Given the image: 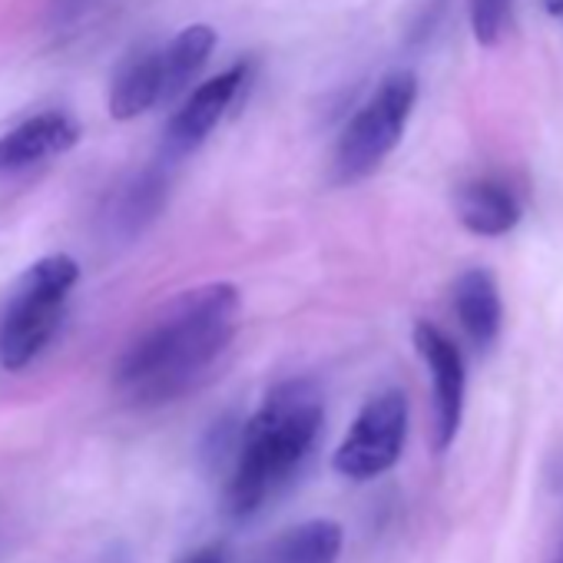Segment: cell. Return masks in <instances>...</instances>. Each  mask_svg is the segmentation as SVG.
<instances>
[{
	"label": "cell",
	"mask_w": 563,
	"mask_h": 563,
	"mask_svg": "<svg viewBox=\"0 0 563 563\" xmlns=\"http://www.w3.org/2000/svg\"><path fill=\"white\" fill-rule=\"evenodd\" d=\"M239 289L212 282L183 292L120 355L113 385L136 408H156L192 391L225 355L239 329Z\"/></svg>",
	"instance_id": "6da1fadb"
},
{
	"label": "cell",
	"mask_w": 563,
	"mask_h": 563,
	"mask_svg": "<svg viewBox=\"0 0 563 563\" xmlns=\"http://www.w3.org/2000/svg\"><path fill=\"white\" fill-rule=\"evenodd\" d=\"M325 421L322 395L312 382L275 385L239 434L235 464L225 484V510L239 520L258 514L309 461Z\"/></svg>",
	"instance_id": "7a4b0ae2"
},
{
	"label": "cell",
	"mask_w": 563,
	"mask_h": 563,
	"mask_svg": "<svg viewBox=\"0 0 563 563\" xmlns=\"http://www.w3.org/2000/svg\"><path fill=\"white\" fill-rule=\"evenodd\" d=\"M77 278L80 268L70 255H47L24 272L4 325H0V365L8 372L27 368L51 345Z\"/></svg>",
	"instance_id": "3957f363"
},
{
	"label": "cell",
	"mask_w": 563,
	"mask_h": 563,
	"mask_svg": "<svg viewBox=\"0 0 563 563\" xmlns=\"http://www.w3.org/2000/svg\"><path fill=\"white\" fill-rule=\"evenodd\" d=\"M418 103V77L411 70L388 74L375 93L358 107L335 146V176L339 183H358L372 176L391 150L401 143L411 110Z\"/></svg>",
	"instance_id": "277c9868"
},
{
	"label": "cell",
	"mask_w": 563,
	"mask_h": 563,
	"mask_svg": "<svg viewBox=\"0 0 563 563\" xmlns=\"http://www.w3.org/2000/svg\"><path fill=\"white\" fill-rule=\"evenodd\" d=\"M408 438V398L388 388L365 401L355 424L335 448L332 467L349 481H375L391 471Z\"/></svg>",
	"instance_id": "5b68a950"
},
{
	"label": "cell",
	"mask_w": 563,
	"mask_h": 563,
	"mask_svg": "<svg viewBox=\"0 0 563 563\" xmlns=\"http://www.w3.org/2000/svg\"><path fill=\"white\" fill-rule=\"evenodd\" d=\"M415 349L428 365L434 385V444L438 451H448L464 418V391H467L464 358L461 349L431 322L415 325Z\"/></svg>",
	"instance_id": "8992f818"
},
{
	"label": "cell",
	"mask_w": 563,
	"mask_h": 563,
	"mask_svg": "<svg viewBox=\"0 0 563 563\" xmlns=\"http://www.w3.org/2000/svg\"><path fill=\"white\" fill-rule=\"evenodd\" d=\"M245 74H249V67L235 64L225 74H219V77H212V80H206V84H199L192 90V97L169 120V130H166V153L169 156L192 153L216 130V123L222 120V113L229 110V103L242 90Z\"/></svg>",
	"instance_id": "52a82bcc"
},
{
	"label": "cell",
	"mask_w": 563,
	"mask_h": 563,
	"mask_svg": "<svg viewBox=\"0 0 563 563\" xmlns=\"http://www.w3.org/2000/svg\"><path fill=\"white\" fill-rule=\"evenodd\" d=\"M80 140V123L67 113H44L8 136H0V173L27 169L34 163H44L51 156H60Z\"/></svg>",
	"instance_id": "ba28073f"
},
{
	"label": "cell",
	"mask_w": 563,
	"mask_h": 563,
	"mask_svg": "<svg viewBox=\"0 0 563 563\" xmlns=\"http://www.w3.org/2000/svg\"><path fill=\"white\" fill-rule=\"evenodd\" d=\"M156 103H166L163 51H136L113 74L110 113L113 120H133Z\"/></svg>",
	"instance_id": "9c48e42d"
},
{
	"label": "cell",
	"mask_w": 563,
	"mask_h": 563,
	"mask_svg": "<svg viewBox=\"0 0 563 563\" xmlns=\"http://www.w3.org/2000/svg\"><path fill=\"white\" fill-rule=\"evenodd\" d=\"M454 312L467 339L484 352L497 342L504 325V306L497 282L487 268H467L454 282Z\"/></svg>",
	"instance_id": "30bf717a"
},
{
	"label": "cell",
	"mask_w": 563,
	"mask_h": 563,
	"mask_svg": "<svg viewBox=\"0 0 563 563\" xmlns=\"http://www.w3.org/2000/svg\"><path fill=\"white\" fill-rule=\"evenodd\" d=\"M457 219L464 222L467 232L497 239L520 222V199L504 179L484 176L457 192Z\"/></svg>",
	"instance_id": "8fae6325"
},
{
	"label": "cell",
	"mask_w": 563,
	"mask_h": 563,
	"mask_svg": "<svg viewBox=\"0 0 563 563\" xmlns=\"http://www.w3.org/2000/svg\"><path fill=\"white\" fill-rule=\"evenodd\" d=\"M342 527L335 520H306L278 533L252 563H339Z\"/></svg>",
	"instance_id": "7c38bea8"
},
{
	"label": "cell",
	"mask_w": 563,
	"mask_h": 563,
	"mask_svg": "<svg viewBox=\"0 0 563 563\" xmlns=\"http://www.w3.org/2000/svg\"><path fill=\"white\" fill-rule=\"evenodd\" d=\"M163 202H166V179L159 173H140L113 196L107 209V225L113 235L130 239L156 219Z\"/></svg>",
	"instance_id": "4fadbf2b"
},
{
	"label": "cell",
	"mask_w": 563,
	"mask_h": 563,
	"mask_svg": "<svg viewBox=\"0 0 563 563\" xmlns=\"http://www.w3.org/2000/svg\"><path fill=\"white\" fill-rule=\"evenodd\" d=\"M216 47V31L206 24H192L183 34H176L163 47V77H166V100L183 93L189 80L206 67L209 54Z\"/></svg>",
	"instance_id": "5bb4252c"
},
{
	"label": "cell",
	"mask_w": 563,
	"mask_h": 563,
	"mask_svg": "<svg viewBox=\"0 0 563 563\" xmlns=\"http://www.w3.org/2000/svg\"><path fill=\"white\" fill-rule=\"evenodd\" d=\"M510 0H471V31L481 47H494L507 31Z\"/></svg>",
	"instance_id": "9a60e30c"
},
{
	"label": "cell",
	"mask_w": 563,
	"mask_h": 563,
	"mask_svg": "<svg viewBox=\"0 0 563 563\" xmlns=\"http://www.w3.org/2000/svg\"><path fill=\"white\" fill-rule=\"evenodd\" d=\"M183 563H229V560H225V553H222L219 547H206V550L192 553V556L183 560Z\"/></svg>",
	"instance_id": "2e32d148"
},
{
	"label": "cell",
	"mask_w": 563,
	"mask_h": 563,
	"mask_svg": "<svg viewBox=\"0 0 563 563\" xmlns=\"http://www.w3.org/2000/svg\"><path fill=\"white\" fill-rule=\"evenodd\" d=\"M547 11H550L553 18H563V0H547Z\"/></svg>",
	"instance_id": "e0dca14e"
},
{
	"label": "cell",
	"mask_w": 563,
	"mask_h": 563,
	"mask_svg": "<svg viewBox=\"0 0 563 563\" xmlns=\"http://www.w3.org/2000/svg\"><path fill=\"white\" fill-rule=\"evenodd\" d=\"M550 563H563V547H560V550H556V556H553V560H550Z\"/></svg>",
	"instance_id": "ac0fdd59"
}]
</instances>
